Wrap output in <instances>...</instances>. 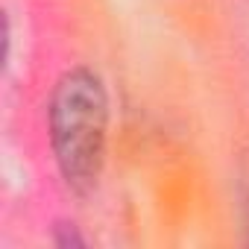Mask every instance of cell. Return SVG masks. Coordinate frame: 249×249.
Returning a JSON list of instances; mask_svg holds the SVG:
<instances>
[{
	"label": "cell",
	"instance_id": "obj_1",
	"mask_svg": "<svg viewBox=\"0 0 249 249\" xmlns=\"http://www.w3.org/2000/svg\"><path fill=\"white\" fill-rule=\"evenodd\" d=\"M108 100L103 79L88 68L68 71L50 100V138L65 182L88 194L103 170Z\"/></svg>",
	"mask_w": 249,
	"mask_h": 249
}]
</instances>
